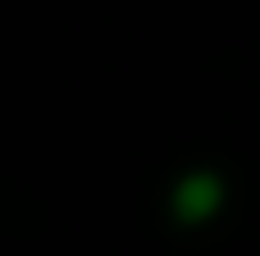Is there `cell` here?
<instances>
[{
	"label": "cell",
	"mask_w": 260,
	"mask_h": 256,
	"mask_svg": "<svg viewBox=\"0 0 260 256\" xmlns=\"http://www.w3.org/2000/svg\"><path fill=\"white\" fill-rule=\"evenodd\" d=\"M224 197H229V188H224V179L215 169H192V174H183L174 183V197L169 202H174V215L183 224H206V220L219 215Z\"/></svg>",
	"instance_id": "6da1fadb"
}]
</instances>
